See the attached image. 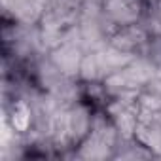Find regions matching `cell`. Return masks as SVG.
<instances>
[{
    "mask_svg": "<svg viewBox=\"0 0 161 161\" xmlns=\"http://www.w3.org/2000/svg\"><path fill=\"white\" fill-rule=\"evenodd\" d=\"M15 125L19 127V129H25L27 127V121H29V116H27V110H25V106H19V112L15 114Z\"/></svg>",
    "mask_w": 161,
    "mask_h": 161,
    "instance_id": "cell-1",
    "label": "cell"
}]
</instances>
